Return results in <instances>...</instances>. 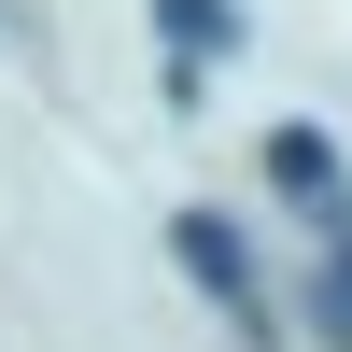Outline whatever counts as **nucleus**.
Instances as JSON below:
<instances>
[{"instance_id":"1","label":"nucleus","mask_w":352,"mask_h":352,"mask_svg":"<svg viewBox=\"0 0 352 352\" xmlns=\"http://www.w3.org/2000/svg\"><path fill=\"white\" fill-rule=\"evenodd\" d=\"M169 254H184V268H197V282L226 296V324H240V338H268V282H254V254L226 240L212 212H169Z\"/></svg>"},{"instance_id":"2","label":"nucleus","mask_w":352,"mask_h":352,"mask_svg":"<svg viewBox=\"0 0 352 352\" xmlns=\"http://www.w3.org/2000/svg\"><path fill=\"white\" fill-rule=\"evenodd\" d=\"M155 14H169V43H184V71L226 56V0H155Z\"/></svg>"},{"instance_id":"3","label":"nucleus","mask_w":352,"mask_h":352,"mask_svg":"<svg viewBox=\"0 0 352 352\" xmlns=\"http://www.w3.org/2000/svg\"><path fill=\"white\" fill-rule=\"evenodd\" d=\"M310 310H324V338L352 352V240H324V282H310Z\"/></svg>"}]
</instances>
